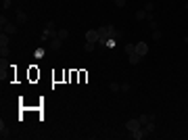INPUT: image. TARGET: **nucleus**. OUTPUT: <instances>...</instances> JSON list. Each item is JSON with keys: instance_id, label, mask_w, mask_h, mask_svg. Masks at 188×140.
Segmentation results:
<instances>
[{"instance_id": "b1692460", "label": "nucleus", "mask_w": 188, "mask_h": 140, "mask_svg": "<svg viewBox=\"0 0 188 140\" xmlns=\"http://www.w3.org/2000/svg\"><path fill=\"white\" fill-rule=\"evenodd\" d=\"M2 8H4V11L11 8V0H2Z\"/></svg>"}, {"instance_id": "2eb2a0df", "label": "nucleus", "mask_w": 188, "mask_h": 140, "mask_svg": "<svg viewBox=\"0 0 188 140\" xmlns=\"http://www.w3.org/2000/svg\"><path fill=\"white\" fill-rule=\"evenodd\" d=\"M123 52L128 56L132 55V52H136V44H125V46H123Z\"/></svg>"}, {"instance_id": "a211bd4d", "label": "nucleus", "mask_w": 188, "mask_h": 140, "mask_svg": "<svg viewBox=\"0 0 188 140\" xmlns=\"http://www.w3.org/2000/svg\"><path fill=\"white\" fill-rule=\"evenodd\" d=\"M144 11H146V13H153V11H155V2H153V0H148V2L144 4Z\"/></svg>"}, {"instance_id": "39448f33", "label": "nucleus", "mask_w": 188, "mask_h": 140, "mask_svg": "<svg viewBox=\"0 0 188 140\" xmlns=\"http://www.w3.org/2000/svg\"><path fill=\"white\" fill-rule=\"evenodd\" d=\"M136 52H138L140 56H146V52H148V44L146 42H138L136 44Z\"/></svg>"}, {"instance_id": "423d86ee", "label": "nucleus", "mask_w": 188, "mask_h": 140, "mask_svg": "<svg viewBox=\"0 0 188 140\" xmlns=\"http://www.w3.org/2000/svg\"><path fill=\"white\" fill-rule=\"evenodd\" d=\"M63 42H65V40H61L59 36H55V38L50 40V48H52V50H59V48L63 46Z\"/></svg>"}, {"instance_id": "7ed1b4c3", "label": "nucleus", "mask_w": 188, "mask_h": 140, "mask_svg": "<svg viewBox=\"0 0 188 140\" xmlns=\"http://www.w3.org/2000/svg\"><path fill=\"white\" fill-rule=\"evenodd\" d=\"M140 121L138 119H130V121H125V130H128V132H136V130H140Z\"/></svg>"}, {"instance_id": "aec40b11", "label": "nucleus", "mask_w": 188, "mask_h": 140, "mask_svg": "<svg viewBox=\"0 0 188 140\" xmlns=\"http://www.w3.org/2000/svg\"><path fill=\"white\" fill-rule=\"evenodd\" d=\"M84 50H86V52H92V50H94V42H86Z\"/></svg>"}, {"instance_id": "c85d7f7f", "label": "nucleus", "mask_w": 188, "mask_h": 140, "mask_svg": "<svg viewBox=\"0 0 188 140\" xmlns=\"http://www.w3.org/2000/svg\"><path fill=\"white\" fill-rule=\"evenodd\" d=\"M113 2H115V0H113Z\"/></svg>"}, {"instance_id": "f03ea898", "label": "nucleus", "mask_w": 188, "mask_h": 140, "mask_svg": "<svg viewBox=\"0 0 188 140\" xmlns=\"http://www.w3.org/2000/svg\"><path fill=\"white\" fill-rule=\"evenodd\" d=\"M98 40H100L98 29H88V31H86V42H94V44H96Z\"/></svg>"}, {"instance_id": "f257e3e1", "label": "nucleus", "mask_w": 188, "mask_h": 140, "mask_svg": "<svg viewBox=\"0 0 188 140\" xmlns=\"http://www.w3.org/2000/svg\"><path fill=\"white\" fill-rule=\"evenodd\" d=\"M115 25H111V23H107V25H103V27H98V36H100V40H109V38H113V34H115Z\"/></svg>"}, {"instance_id": "ddd939ff", "label": "nucleus", "mask_w": 188, "mask_h": 140, "mask_svg": "<svg viewBox=\"0 0 188 140\" xmlns=\"http://www.w3.org/2000/svg\"><path fill=\"white\" fill-rule=\"evenodd\" d=\"M153 115H140L138 117V121H140V126H146V123H148V121H153Z\"/></svg>"}, {"instance_id": "dca6fc26", "label": "nucleus", "mask_w": 188, "mask_h": 140, "mask_svg": "<svg viewBox=\"0 0 188 140\" xmlns=\"http://www.w3.org/2000/svg\"><path fill=\"white\" fill-rule=\"evenodd\" d=\"M146 17H148V13H146L144 8H140V11H136V19H138V21H140V19H146Z\"/></svg>"}, {"instance_id": "bb28decb", "label": "nucleus", "mask_w": 188, "mask_h": 140, "mask_svg": "<svg viewBox=\"0 0 188 140\" xmlns=\"http://www.w3.org/2000/svg\"><path fill=\"white\" fill-rule=\"evenodd\" d=\"M40 56H44V50L38 48V50H36V59H40Z\"/></svg>"}, {"instance_id": "1a4fd4ad", "label": "nucleus", "mask_w": 188, "mask_h": 140, "mask_svg": "<svg viewBox=\"0 0 188 140\" xmlns=\"http://www.w3.org/2000/svg\"><path fill=\"white\" fill-rule=\"evenodd\" d=\"M8 136H11V134H8V128L4 126V121H0V138H2V140H7Z\"/></svg>"}, {"instance_id": "5701e85b", "label": "nucleus", "mask_w": 188, "mask_h": 140, "mask_svg": "<svg viewBox=\"0 0 188 140\" xmlns=\"http://www.w3.org/2000/svg\"><path fill=\"white\" fill-rule=\"evenodd\" d=\"M8 23V19H7V15H2V17H0V25H2V27H4V25H7Z\"/></svg>"}, {"instance_id": "9b49d317", "label": "nucleus", "mask_w": 188, "mask_h": 140, "mask_svg": "<svg viewBox=\"0 0 188 140\" xmlns=\"http://www.w3.org/2000/svg\"><path fill=\"white\" fill-rule=\"evenodd\" d=\"M142 59H144V56H140L138 52H132V55H130V65H138Z\"/></svg>"}, {"instance_id": "9d476101", "label": "nucleus", "mask_w": 188, "mask_h": 140, "mask_svg": "<svg viewBox=\"0 0 188 140\" xmlns=\"http://www.w3.org/2000/svg\"><path fill=\"white\" fill-rule=\"evenodd\" d=\"M23 23H27V15L23 11H17V25H23Z\"/></svg>"}, {"instance_id": "4468645a", "label": "nucleus", "mask_w": 188, "mask_h": 140, "mask_svg": "<svg viewBox=\"0 0 188 140\" xmlns=\"http://www.w3.org/2000/svg\"><path fill=\"white\" fill-rule=\"evenodd\" d=\"M144 136H146V134H144V130H142V128H140V130H136V132H132V138L134 140H142Z\"/></svg>"}, {"instance_id": "20e7f679", "label": "nucleus", "mask_w": 188, "mask_h": 140, "mask_svg": "<svg viewBox=\"0 0 188 140\" xmlns=\"http://www.w3.org/2000/svg\"><path fill=\"white\" fill-rule=\"evenodd\" d=\"M55 36H56V31H55V29H48V27H44V31L40 34V40H42V42H46V40H52Z\"/></svg>"}, {"instance_id": "412c9836", "label": "nucleus", "mask_w": 188, "mask_h": 140, "mask_svg": "<svg viewBox=\"0 0 188 140\" xmlns=\"http://www.w3.org/2000/svg\"><path fill=\"white\" fill-rule=\"evenodd\" d=\"M153 38L155 40H161V31L159 29H153Z\"/></svg>"}, {"instance_id": "6e6552de", "label": "nucleus", "mask_w": 188, "mask_h": 140, "mask_svg": "<svg viewBox=\"0 0 188 140\" xmlns=\"http://www.w3.org/2000/svg\"><path fill=\"white\" fill-rule=\"evenodd\" d=\"M142 130H144V134H146V136H151V134L155 132V119H153V121H148L146 126H142Z\"/></svg>"}, {"instance_id": "f8f14e48", "label": "nucleus", "mask_w": 188, "mask_h": 140, "mask_svg": "<svg viewBox=\"0 0 188 140\" xmlns=\"http://www.w3.org/2000/svg\"><path fill=\"white\" fill-rule=\"evenodd\" d=\"M7 46H8V34L2 31V34H0V48H7Z\"/></svg>"}, {"instance_id": "4be33fe9", "label": "nucleus", "mask_w": 188, "mask_h": 140, "mask_svg": "<svg viewBox=\"0 0 188 140\" xmlns=\"http://www.w3.org/2000/svg\"><path fill=\"white\" fill-rule=\"evenodd\" d=\"M132 90V86L130 84H121V92H130Z\"/></svg>"}, {"instance_id": "f3484780", "label": "nucleus", "mask_w": 188, "mask_h": 140, "mask_svg": "<svg viewBox=\"0 0 188 140\" xmlns=\"http://www.w3.org/2000/svg\"><path fill=\"white\" fill-rule=\"evenodd\" d=\"M56 36H59L61 40H67V38H69V31H67V29H59V31H56Z\"/></svg>"}, {"instance_id": "a878e982", "label": "nucleus", "mask_w": 188, "mask_h": 140, "mask_svg": "<svg viewBox=\"0 0 188 140\" xmlns=\"http://www.w3.org/2000/svg\"><path fill=\"white\" fill-rule=\"evenodd\" d=\"M107 46L113 48V46H115V38H109V40H107Z\"/></svg>"}, {"instance_id": "0eeeda50", "label": "nucleus", "mask_w": 188, "mask_h": 140, "mask_svg": "<svg viewBox=\"0 0 188 140\" xmlns=\"http://www.w3.org/2000/svg\"><path fill=\"white\" fill-rule=\"evenodd\" d=\"M4 34H17V23H7L4 27H2Z\"/></svg>"}, {"instance_id": "393cba45", "label": "nucleus", "mask_w": 188, "mask_h": 140, "mask_svg": "<svg viewBox=\"0 0 188 140\" xmlns=\"http://www.w3.org/2000/svg\"><path fill=\"white\" fill-rule=\"evenodd\" d=\"M115 7H119V8H123V7H125V0H115Z\"/></svg>"}, {"instance_id": "cd10ccee", "label": "nucleus", "mask_w": 188, "mask_h": 140, "mask_svg": "<svg viewBox=\"0 0 188 140\" xmlns=\"http://www.w3.org/2000/svg\"><path fill=\"white\" fill-rule=\"evenodd\" d=\"M186 11H188V2H186Z\"/></svg>"}, {"instance_id": "6ab92c4d", "label": "nucleus", "mask_w": 188, "mask_h": 140, "mask_svg": "<svg viewBox=\"0 0 188 140\" xmlns=\"http://www.w3.org/2000/svg\"><path fill=\"white\" fill-rule=\"evenodd\" d=\"M109 90L119 92V90H121V84H117V82H111V84H109Z\"/></svg>"}]
</instances>
